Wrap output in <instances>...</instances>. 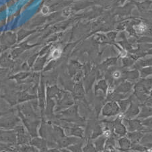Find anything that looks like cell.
Listing matches in <instances>:
<instances>
[{"label":"cell","instance_id":"cell-1","mask_svg":"<svg viewBox=\"0 0 152 152\" xmlns=\"http://www.w3.org/2000/svg\"><path fill=\"white\" fill-rule=\"evenodd\" d=\"M145 29H146V26L145 25L140 24L137 26V28H136V30H137V31L139 32H143L145 31Z\"/></svg>","mask_w":152,"mask_h":152},{"label":"cell","instance_id":"cell-2","mask_svg":"<svg viewBox=\"0 0 152 152\" xmlns=\"http://www.w3.org/2000/svg\"><path fill=\"white\" fill-rule=\"evenodd\" d=\"M59 55H60L59 51L58 50H56L53 52V56L55 58H57V57L59 56Z\"/></svg>","mask_w":152,"mask_h":152},{"label":"cell","instance_id":"cell-3","mask_svg":"<svg viewBox=\"0 0 152 152\" xmlns=\"http://www.w3.org/2000/svg\"><path fill=\"white\" fill-rule=\"evenodd\" d=\"M120 76V73L119 72H115L114 73V77L115 78H119Z\"/></svg>","mask_w":152,"mask_h":152}]
</instances>
